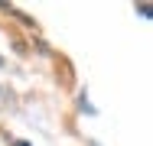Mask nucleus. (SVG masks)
<instances>
[{
  "label": "nucleus",
  "mask_w": 153,
  "mask_h": 146,
  "mask_svg": "<svg viewBox=\"0 0 153 146\" xmlns=\"http://www.w3.org/2000/svg\"><path fill=\"white\" fill-rule=\"evenodd\" d=\"M0 62H3V58H0Z\"/></svg>",
  "instance_id": "7ed1b4c3"
},
{
  "label": "nucleus",
  "mask_w": 153,
  "mask_h": 146,
  "mask_svg": "<svg viewBox=\"0 0 153 146\" xmlns=\"http://www.w3.org/2000/svg\"><path fill=\"white\" fill-rule=\"evenodd\" d=\"M137 13H140V16H153V7H147V3H140V7H137Z\"/></svg>",
  "instance_id": "f257e3e1"
},
{
  "label": "nucleus",
  "mask_w": 153,
  "mask_h": 146,
  "mask_svg": "<svg viewBox=\"0 0 153 146\" xmlns=\"http://www.w3.org/2000/svg\"><path fill=\"white\" fill-rule=\"evenodd\" d=\"M16 146H30V143H16Z\"/></svg>",
  "instance_id": "f03ea898"
}]
</instances>
